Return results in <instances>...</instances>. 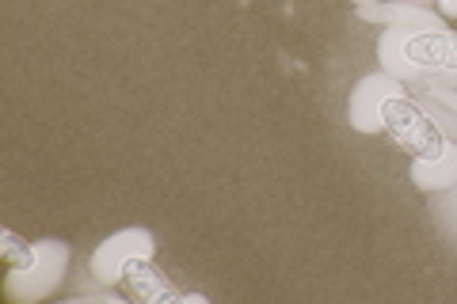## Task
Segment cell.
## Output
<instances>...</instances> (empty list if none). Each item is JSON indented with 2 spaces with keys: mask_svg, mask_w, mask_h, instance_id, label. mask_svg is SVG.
Returning a JSON list of instances; mask_svg holds the SVG:
<instances>
[{
  "mask_svg": "<svg viewBox=\"0 0 457 304\" xmlns=\"http://www.w3.org/2000/svg\"><path fill=\"white\" fill-rule=\"evenodd\" d=\"M122 282H126V289H130L137 300H149V304H156V300H176V289L168 285L164 270L153 263V255H149V259H134V263H126Z\"/></svg>",
  "mask_w": 457,
  "mask_h": 304,
  "instance_id": "7",
  "label": "cell"
},
{
  "mask_svg": "<svg viewBox=\"0 0 457 304\" xmlns=\"http://www.w3.org/2000/svg\"><path fill=\"white\" fill-rule=\"evenodd\" d=\"M354 8H370V4H381V0H351Z\"/></svg>",
  "mask_w": 457,
  "mask_h": 304,
  "instance_id": "11",
  "label": "cell"
},
{
  "mask_svg": "<svg viewBox=\"0 0 457 304\" xmlns=\"http://www.w3.org/2000/svg\"><path fill=\"white\" fill-rule=\"evenodd\" d=\"M435 12H438V20L453 23L457 20V0H435Z\"/></svg>",
  "mask_w": 457,
  "mask_h": 304,
  "instance_id": "8",
  "label": "cell"
},
{
  "mask_svg": "<svg viewBox=\"0 0 457 304\" xmlns=\"http://www.w3.org/2000/svg\"><path fill=\"white\" fill-rule=\"evenodd\" d=\"M389 4H411V8H435V0H389Z\"/></svg>",
  "mask_w": 457,
  "mask_h": 304,
  "instance_id": "9",
  "label": "cell"
},
{
  "mask_svg": "<svg viewBox=\"0 0 457 304\" xmlns=\"http://www.w3.org/2000/svg\"><path fill=\"white\" fill-rule=\"evenodd\" d=\"M450 46L453 31H446V20L423 16V8L411 20L389 23L378 38V62L381 72L404 80L411 72H450Z\"/></svg>",
  "mask_w": 457,
  "mask_h": 304,
  "instance_id": "1",
  "label": "cell"
},
{
  "mask_svg": "<svg viewBox=\"0 0 457 304\" xmlns=\"http://www.w3.org/2000/svg\"><path fill=\"white\" fill-rule=\"evenodd\" d=\"M450 72L457 77V31H453V46H450Z\"/></svg>",
  "mask_w": 457,
  "mask_h": 304,
  "instance_id": "10",
  "label": "cell"
},
{
  "mask_svg": "<svg viewBox=\"0 0 457 304\" xmlns=\"http://www.w3.org/2000/svg\"><path fill=\"white\" fill-rule=\"evenodd\" d=\"M396 95H404V84L381 69L354 84V92L347 99V122L354 134H385V107Z\"/></svg>",
  "mask_w": 457,
  "mask_h": 304,
  "instance_id": "4",
  "label": "cell"
},
{
  "mask_svg": "<svg viewBox=\"0 0 457 304\" xmlns=\"http://www.w3.org/2000/svg\"><path fill=\"white\" fill-rule=\"evenodd\" d=\"M156 255V236L149 233V228H141V225H130V228H119V233H111L99 248L92 251V274H96V282H104V285H114V282H122V270L126 263H134V259H149Z\"/></svg>",
  "mask_w": 457,
  "mask_h": 304,
  "instance_id": "5",
  "label": "cell"
},
{
  "mask_svg": "<svg viewBox=\"0 0 457 304\" xmlns=\"http://www.w3.org/2000/svg\"><path fill=\"white\" fill-rule=\"evenodd\" d=\"M385 134H393V141L411 156V160H416V156L442 152L450 141L431 114H423L408 95H396L393 103L385 107Z\"/></svg>",
  "mask_w": 457,
  "mask_h": 304,
  "instance_id": "3",
  "label": "cell"
},
{
  "mask_svg": "<svg viewBox=\"0 0 457 304\" xmlns=\"http://www.w3.org/2000/svg\"><path fill=\"white\" fill-rule=\"evenodd\" d=\"M65 267H69V243L38 240L31 263L8 270V297H16V300H42V297H50L54 289L62 285Z\"/></svg>",
  "mask_w": 457,
  "mask_h": 304,
  "instance_id": "2",
  "label": "cell"
},
{
  "mask_svg": "<svg viewBox=\"0 0 457 304\" xmlns=\"http://www.w3.org/2000/svg\"><path fill=\"white\" fill-rule=\"evenodd\" d=\"M411 183L420 186V191H450L457 186V144L446 141V149L435 152V156H416L408 168Z\"/></svg>",
  "mask_w": 457,
  "mask_h": 304,
  "instance_id": "6",
  "label": "cell"
}]
</instances>
